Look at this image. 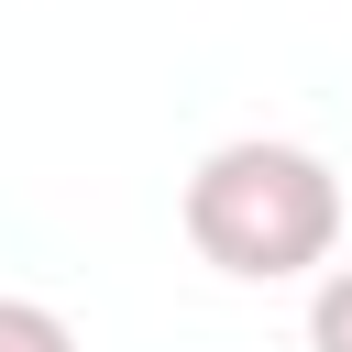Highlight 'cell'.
I'll return each mask as SVG.
<instances>
[{
    "instance_id": "1",
    "label": "cell",
    "mask_w": 352,
    "mask_h": 352,
    "mask_svg": "<svg viewBox=\"0 0 352 352\" xmlns=\"http://www.w3.org/2000/svg\"><path fill=\"white\" fill-rule=\"evenodd\" d=\"M176 209H187L198 264H220L242 286H286V275H319L341 253V176H330V154H308L286 132L209 143Z\"/></svg>"
},
{
    "instance_id": "2",
    "label": "cell",
    "mask_w": 352,
    "mask_h": 352,
    "mask_svg": "<svg viewBox=\"0 0 352 352\" xmlns=\"http://www.w3.org/2000/svg\"><path fill=\"white\" fill-rule=\"evenodd\" d=\"M0 352H77V330L44 297H0Z\"/></svg>"
},
{
    "instance_id": "3",
    "label": "cell",
    "mask_w": 352,
    "mask_h": 352,
    "mask_svg": "<svg viewBox=\"0 0 352 352\" xmlns=\"http://www.w3.org/2000/svg\"><path fill=\"white\" fill-rule=\"evenodd\" d=\"M308 352H352V264H319V286H308Z\"/></svg>"
}]
</instances>
